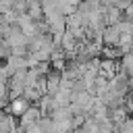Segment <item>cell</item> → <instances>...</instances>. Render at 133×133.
Masks as SVG:
<instances>
[{"mask_svg": "<svg viewBox=\"0 0 133 133\" xmlns=\"http://www.w3.org/2000/svg\"><path fill=\"white\" fill-rule=\"evenodd\" d=\"M44 114H42V110H39V106L37 104H29V108L21 114V129H25L27 125H31V123H37L39 118H42Z\"/></svg>", "mask_w": 133, "mask_h": 133, "instance_id": "cell-1", "label": "cell"}, {"mask_svg": "<svg viewBox=\"0 0 133 133\" xmlns=\"http://www.w3.org/2000/svg\"><path fill=\"white\" fill-rule=\"evenodd\" d=\"M118 39H121V29H118V25H106L104 31H102V42H104V46H118Z\"/></svg>", "mask_w": 133, "mask_h": 133, "instance_id": "cell-2", "label": "cell"}, {"mask_svg": "<svg viewBox=\"0 0 133 133\" xmlns=\"http://www.w3.org/2000/svg\"><path fill=\"white\" fill-rule=\"evenodd\" d=\"M104 8V23L106 25H116V23H121L123 21V10L118 8V6H114V4H108V6H102Z\"/></svg>", "mask_w": 133, "mask_h": 133, "instance_id": "cell-3", "label": "cell"}, {"mask_svg": "<svg viewBox=\"0 0 133 133\" xmlns=\"http://www.w3.org/2000/svg\"><path fill=\"white\" fill-rule=\"evenodd\" d=\"M116 73H118V66H116V58H104V60H100V69H98V75H102V77L110 79V77H114Z\"/></svg>", "mask_w": 133, "mask_h": 133, "instance_id": "cell-4", "label": "cell"}, {"mask_svg": "<svg viewBox=\"0 0 133 133\" xmlns=\"http://www.w3.org/2000/svg\"><path fill=\"white\" fill-rule=\"evenodd\" d=\"M60 79H62V73L60 71H50L46 75V91L50 96H54L58 89H60Z\"/></svg>", "mask_w": 133, "mask_h": 133, "instance_id": "cell-5", "label": "cell"}, {"mask_svg": "<svg viewBox=\"0 0 133 133\" xmlns=\"http://www.w3.org/2000/svg\"><path fill=\"white\" fill-rule=\"evenodd\" d=\"M29 104H31V102H29V100H25L23 96H19V98H12V100H10V104H8V112H10V114H17V116H21V114H23V112L29 108Z\"/></svg>", "mask_w": 133, "mask_h": 133, "instance_id": "cell-6", "label": "cell"}, {"mask_svg": "<svg viewBox=\"0 0 133 133\" xmlns=\"http://www.w3.org/2000/svg\"><path fill=\"white\" fill-rule=\"evenodd\" d=\"M71 98H73V89H66V87H60V89L54 94L56 106H69V104H71Z\"/></svg>", "mask_w": 133, "mask_h": 133, "instance_id": "cell-7", "label": "cell"}, {"mask_svg": "<svg viewBox=\"0 0 133 133\" xmlns=\"http://www.w3.org/2000/svg\"><path fill=\"white\" fill-rule=\"evenodd\" d=\"M121 71L131 79L133 77V52H125L121 56Z\"/></svg>", "mask_w": 133, "mask_h": 133, "instance_id": "cell-8", "label": "cell"}, {"mask_svg": "<svg viewBox=\"0 0 133 133\" xmlns=\"http://www.w3.org/2000/svg\"><path fill=\"white\" fill-rule=\"evenodd\" d=\"M27 15H29L33 21H42V19H44V6H42V2H31V4L27 6Z\"/></svg>", "mask_w": 133, "mask_h": 133, "instance_id": "cell-9", "label": "cell"}, {"mask_svg": "<svg viewBox=\"0 0 133 133\" xmlns=\"http://www.w3.org/2000/svg\"><path fill=\"white\" fill-rule=\"evenodd\" d=\"M114 133H133V116H127L118 125H114Z\"/></svg>", "mask_w": 133, "mask_h": 133, "instance_id": "cell-10", "label": "cell"}, {"mask_svg": "<svg viewBox=\"0 0 133 133\" xmlns=\"http://www.w3.org/2000/svg\"><path fill=\"white\" fill-rule=\"evenodd\" d=\"M12 4H15V0H0V15L10 12L12 10Z\"/></svg>", "mask_w": 133, "mask_h": 133, "instance_id": "cell-11", "label": "cell"}, {"mask_svg": "<svg viewBox=\"0 0 133 133\" xmlns=\"http://www.w3.org/2000/svg\"><path fill=\"white\" fill-rule=\"evenodd\" d=\"M125 106H127V110H129V112H133V89H131V94H127Z\"/></svg>", "mask_w": 133, "mask_h": 133, "instance_id": "cell-12", "label": "cell"}, {"mask_svg": "<svg viewBox=\"0 0 133 133\" xmlns=\"http://www.w3.org/2000/svg\"><path fill=\"white\" fill-rule=\"evenodd\" d=\"M123 15H125V19H129V21H133V2L123 10Z\"/></svg>", "mask_w": 133, "mask_h": 133, "instance_id": "cell-13", "label": "cell"}, {"mask_svg": "<svg viewBox=\"0 0 133 133\" xmlns=\"http://www.w3.org/2000/svg\"><path fill=\"white\" fill-rule=\"evenodd\" d=\"M129 87H131V89H133V77H131V79H129Z\"/></svg>", "mask_w": 133, "mask_h": 133, "instance_id": "cell-14", "label": "cell"}]
</instances>
